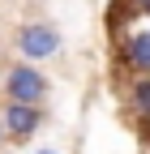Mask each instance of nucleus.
<instances>
[{
	"label": "nucleus",
	"mask_w": 150,
	"mask_h": 154,
	"mask_svg": "<svg viewBox=\"0 0 150 154\" xmlns=\"http://www.w3.org/2000/svg\"><path fill=\"white\" fill-rule=\"evenodd\" d=\"M5 94L13 103H47V94H52V82H47V73L34 64V60H17V64H9V73H5Z\"/></svg>",
	"instance_id": "1"
},
{
	"label": "nucleus",
	"mask_w": 150,
	"mask_h": 154,
	"mask_svg": "<svg viewBox=\"0 0 150 154\" xmlns=\"http://www.w3.org/2000/svg\"><path fill=\"white\" fill-rule=\"evenodd\" d=\"M64 38L56 30V22H26L17 30V51H22V60H52V56H60Z\"/></svg>",
	"instance_id": "2"
},
{
	"label": "nucleus",
	"mask_w": 150,
	"mask_h": 154,
	"mask_svg": "<svg viewBox=\"0 0 150 154\" xmlns=\"http://www.w3.org/2000/svg\"><path fill=\"white\" fill-rule=\"evenodd\" d=\"M0 120H5V141H13V146H26L34 133L43 128V120H47V111L39 107V103H5V111H0Z\"/></svg>",
	"instance_id": "3"
},
{
	"label": "nucleus",
	"mask_w": 150,
	"mask_h": 154,
	"mask_svg": "<svg viewBox=\"0 0 150 154\" xmlns=\"http://www.w3.org/2000/svg\"><path fill=\"white\" fill-rule=\"evenodd\" d=\"M116 56H120L124 69H133V73H150V30H133V34L116 38Z\"/></svg>",
	"instance_id": "4"
},
{
	"label": "nucleus",
	"mask_w": 150,
	"mask_h": 154,
	"mask_svg": "<svg viewBox=\"0 0 150 154\" xmlns=\"http://www.w3.org/2000/svg\"><path fill=\"white\" fill-rule=\"evenodd\" d=\"M129 107H133V116L142 120V128H146V120H150V73H137L133 82H129Z\"/></svg>",
	"instance_id": "5"
},
{
	"label": "nucleus",
	"mask_w": 150,
	"mask_h": 154,
	"mask_svg": "<svg viewBox=\"0 0 150 154\" xmlns=\"http://www.w3.org/2000/svg\"><path fill=\"white\" fill-rule=\"evenodd\" d=\"M116 9H124V17H150V0H116L111 13Z\"/></svg>",
	"instance_id": "6"
},
{
	"label": "nucleus",
	"mask_w": 150,
	"mask_h": 154,
	"mask_svg": "<svg viewBox=\"0 0 150 154\" xmlns=\"http://www.w3.org/2000/svg\"><path fill=\"white\" fill-rule=\"evenodd\" d=\"M0 146H5V120H0Z\"/></svg>",
	"instance_id": "7"
},
{
	"label": "nucleus",
	"mask_w": 150,
	"mask_h": 154,
	"mask_svg": "<svg viewBox=\"0 0 150 154\" xmlns=\"http://www.w3.org/2000/svg\"><path fill=\"white\" fill-rule=\"evenodd\" d=\"M34 154H60V150H34Z\"/></svg>",
	"instance_id": "8"
},
{
	"label": "nucleus",
	"mask_w": 150,
	"mask_h": 154,
	"mask_svg": "<svg viewBox=\"0 0 150 154\" xmlns=\"http://www.w3.org/2000/svg\"><path fill=\"white\" fill-rule=\"evenodd\" d=\"M146 128H150V120H146Z\"/></svg>",
	"instance_id": "9"
}]
</instances>
